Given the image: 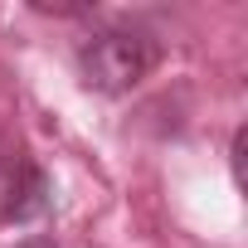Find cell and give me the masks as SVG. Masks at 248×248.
Returning a JSON list of instances; mask_svg holds the SVG:
<instances>
[{
    "instance_id": "cell-2",
    "label": "cell",
    "mask_w": 248,
    "mask_h": 248,
    "mask_svg": "<svg viewBox=\"0 0 248 248\" xmlns=\"http://www.w3.org/2000/svg\"><path fill=\"white\" fill-rule=\"evenodd\" d=\"M44 209H49V175L20 141L0 137V224H30Z\"/></svg>"
},
{
    "instance_id": "cell-1",
    "label": "cell",
    "mask_w": 248,
    "mask_h": 248,
    "mask_svg": "<svg viewBox=\"0 0 248 248\" xmlns=\"http://www.w3.org/2000/svg\"><path fill=\"white\" fill-rule=\"evenodd\" d=\"M161 63V44L146 34V30H132V25H112V30H97L83 49H78V73L93 93H107V97H122L132 93L141 78H151V68Z\"/></svg>"
}]
</instances>
